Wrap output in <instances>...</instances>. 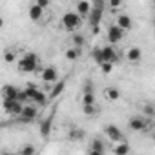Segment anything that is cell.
I'll return each mask as SVG.
<instances>
[{
    "label": "cell",
    "instance_id": "cell-35",
    "mask_svg": "<svg viewBox=\"0 0 155 155\" xmlns=\"http://www.w3.org/2000/svg\"><path fill=\"white\" fill-rule=\"evenodd\" d=\"M95 4H104V0H93Z\"/></svg>",
    "mask_w": 155,
    "mask_h": 155
},
{
    "label": "cell",
    "instance_id": "cell-26",
    "mask_svg": "<svg viewBox=\"0 0 155 155\" xmlns=\"http://www.w3.org/2000/svg\"><path fill=\"white\" fill-rule=\"evenodd\" d=\"M93 102H95L93 91H82V104H93Z\"/></svg>",
    "mask_w": 155,
    "mask_h": 155
},
{
    "label": "cell",
    "instance_id": "cell-28",
    "mask_svg": "<svg viewBox=\"0 0 155 155\" xmlns=\"http://www.w3.org/2000/svg\"><path fill=\"white\" fill-rule=\"evenodd\" d=\"M91 58H93L97 64H101V62H102V51H101V48H95V49L91 51Z\"/></svg>",
    "mask_w": 155,
    "mask_h": 155
},
{
    "label": "cell",
    "instance_id": "cell-7",
    "mask_svg": "<svg viewBox=\"0 0 155 155\" xmlns=\"http://www.w3.org/2000/svg\"><path fill=\"white\" fill-rule=\"evenodd\" d=\"M22 122H31L38 117V108L37 106H22V111L18 113Z\"/></svg>",
    "mask_w": 155,
    "mask_h": 155
},
{
    "label": "cell",
    "instance_id": "cell-32",
    "mask_svg": "<svg viewBox=\"0 0 155 155\" xmlns=\"http://www.w3.org/2000/svg\"><path fill=\"white\" fill-rule=\"evenodd\" d=\"M73 44H75L77 48H82V46H84V38H82V35H73Z\"/></svg>",
    "mask_w": 155,
    "mask_h": 155
},
{
    "label": "cell",
    "instance_id": "cell-23",
    "mask_svg": "<svg viewBox=\"0 0 155 155\" xmlns=\"http://www.w3.org/2000/svg\"><path fill=\"white\" fill-rule=\"evenodd\" d=\"M82 111H84V115H88V117H93L95 113H99V106L93 102V104H82Z\"/></svg>",
    "mask_w": 155,
    "mask_h": 155
},
{
    "label": "cell",
    "instance_id": "cell-12",
    "mask_svg": "<svg viewBox=\"0 0 155 155\" xmlns=\"http://www.w3.org/2000/svg\"><path fill=\"white\" fill-rule=\"evenodd\" d=\"M51 122H53V115H49L48 119H44L42 122H40V128H38V131H40V135L44 137V139H48L49 137V133H51Z\"/></svg>",
    "mask_w": 155,
    "mask_h": 155
},
{
    "label": "cell",
    "instance_id": "cell-8",
    "mask_svg": "<svg viewBox=\"0 0 155 155\" xmlns=\"http://www.w3.org/2000/svg\"><path fill=\"white\" fill-rule=\"evenodd\" d=\"M122 37H124V29L119 28L117 24H111V26L108 28V40H110V44H117V42H120Z\"/></svg>",
    "mask_w": 155,
    "mask_h": 155
},
{
    "label": "cell",
    "instance_id": "cell-25",
    "mask_svg": "<svg viewBox=\"0 0 155 155\" xmlns=\"http://www.w3.org/2000/svg\"><path fill=\"white\" fill-rule=\"evenodd\" d=\"M142 113H144V117H150V119H153V117H155V106H153L151 102L144 104V106H142Z\"/></svg>",
    "mask_w": 155,
    "mask_h": 155
},
{
    "label": "cell",
    "instance_id": "cell-21",
    "mask_svg": "<svg viewBox=\"0 0 155 155\" xmlns=\"http://www.w3.org/2000/svg\"><path fill=\"white\" fill-rule=\"evenodd\" d=\"M81 53H82V48H69L68 51H66V58L68 60H77V58H79L81 57Z\"/></svg>",
    "mask_w": 155,
    "mask_h": 155
},
{
    "label": "cell",
    "instance_id": "cell-16",
    "mask_svg": "<svg viewBox=\"0 0 155 155\" xmlns=\"http://www.w3.org/2000/svg\"><path fill=\"white\" fill-rule=\"evenodd\" d=\"M126 58H128L130 62H139V60L142 58V51H140V48H130V49L126 51Z\"/></svg>",
    "mask_w": 155,
    "mask_h": 155
},
{
    "label": "cell",
    "instance_id": "cell-24",
    "mask_svg": "<svg viewBox=\"0 0 155 155\" xmlns=\"http://www.w3.org/2000/svg\"><path fill=\"white\" fill-rule=\"evenodd\" d=\"M104 93H106V99H108V101H117V99L120 97V91H119L117 88H108Z\"/></svg>",
    "mask_w": 155,
    "mask_h": 155
},
{
    "label": "cell",
    "instance_id": "cell-10",
    "mask_svg": "<svg viewBox=\"0 0 155 155\" xmlns=\"http://www.w3.org/2000/svg\"><path fill=\"white\" fill-rule=\"evenodd\" d=\"M101 51H102V62L106 60V62H117V51H115V48H113V44H110V46H106V48H101Z\"/></svg>",
    "mask_w": 155,
    "mask_h": 155
},
{
    "label": "cell",
    "instance_id": "cell-11",
    "mask_svg": "<svg viewBox=\"0 0 155 155\" xmlns=\"http://www.w3.org/2000/svg\"><path fill=\"white\" fill-rule=\"evenodd\" d=\"M119 28H122L124 31H130L131 28H133V20H131V17L130 15H126V13H122V15H119V18H117V22H115Z\"/></svg>",
    "mask_w": 155,
    "mask_h": 155
},
{
    "label": "cell",
    "instance_id": "cell-22",
    "mask_svg": "<svg viewBox=\"0 0 155 155\" xmlns=\"http://www.w3.org/2000/svg\"><path fill=\"white\" fill-rule=\"evenodd\" d=\"M64 86H66V81H60V82H55V88L51 90V93H49V99H55V97H58L62 91H64Z\"/></svg>",
    "mask_w": 155,
    "mask_h": 155
},
{
    "label": "cell",
    "instance_id": "cell-17",
    "mask_svg": "<svg viewBox=\"0 0 155 155\" xmlns=\"http://www.w3.org/2000/svg\"><path fill=\"white\" fill-rule=\"evenodd\" d=\"M90 9H91V4L88 2V0H81V2H77V13H79L81 17H88Z\"/></svg>",
    "mask_w": 155,
    "mask_h": 155
},
{
    "label": "cell",
    "instance_id": "cell-19",
    "mask_svg": "<svg viewBox=\"0 0 155 155\" xmlns=\"http://www.w3.org/2000/svg\"><path fill=\"white\" fill-rule=\"evenodd\" d=\"M31 101L37 104V106H44L46 104V101H48V97H46V93L44 91H40L38 88L35 90V93H33V97H31Z\"/></svg>",
    "mask_w": 155,
    "mask_h": 155
},
{
    "label": "cell",
    "instance_id": "cell-33",
    "mask_svg": "<svg viewBox=\"0 0 155 155\" xmlns=\"http://www.w3.org/2000/svg\"><path fill=\"white\" fill-rule=\"evenodd\" d=\"M35 4H37L38 8H42V9H46V8L49 6V0H35Z\"/></svg>",
    "mask_w": 155,
    "mask_h": 155
},
{
    "label": "cell",
    "instance_id": "cell-34",
    "mask_svg": "<svg viewBox=\"0 0 155 155\" xmlns=\"http://www.w3.org/2000/svg\"><path fill=\"white\" fill-rule=\"evenodd\" d=\"M120 4H122V0H110V6H111V9L115 11V9H119L120 8Z\"/></svg>",
    "mask_w": 155,
    "mask_h": 155
},
{
    "label": "cell",
    "instance_id": "cell-20",
    "mask_svg": "<svg viewBox=\"0 0 155 155\" xmlns=\"http://www.w3.org/2000/svg\"><path fill=\"white\" fill-rule=\"evenodd\" d=\"M130 151H131V148H130V144L126 140H120V144H117L113 148V153H117V155H128Z\"/></svg>",
    "mask_w": 155,
    "mask_h": 155
},
{
    "label": "cell",
    "instance_id": "cell-9",
    "mask_svg": "<svg viewBox=\"0 0 155 155\" xmlns=\"http://www.w3.org/2000/svg\"><path fill=\"white\" fill-rule=\"evenodd\" d=\"M104 133H106V137H108L110 140H113V142H120V140H122V131H120L119 126H115V124H108V126L104 128Z\"/></svg>",
    "mask_w": 155,
    "mask_h": 155
},
{
    "label": "cell",
    "instance_id": "cell-13",
    "mask_svg": "<svg viewBox=\"0 0 155 155\" xmlns=\"http://www.w3.org/2000/svg\"><path fill=\"white\" fill-rule=\"evenodd\" d=\"M88 153H91V155H102V153H106V146H104V142L99 140V139H95V140L91 142Z\"/></svg>",
    "mask_w": 155,
    "mask_h": 155
},
{
    "label": "cell",
    "instance_id": "cell-30",
    "mask_svg": "<svg viewBox=\"0 0 155 155\" xmlns=\"http://www.w3.org/2000/svg\"><path fill=\"white\" fill-rule=\"evenodd\" d=\"M4 60L6 62H13L15 60V51L13 49H6L4 51Z\"/></svg>",
    "mask_w": 155,
    "mask_h": 155
},
{
    "label": "cell",
    "instance_id": "cell-36",
    "mask_svg": "<svg viewBox=\"0 0 155 155\" xmlns=\"http://www.w3.org/2000/svg\"><path fill=\"white\" fill-rule=\"evenodd\" d=\"M2 26H4V18H2V17H0V28H2Z\"/></svg>",
    "mask_w": 155,
    "mask_h": 155
},
{
    "label": "cell",
    "instance_id": "cell-1",
    "mask_svg": "<svg viewBox=\"0 0 155 155\" xmlns=\"http://www.w3.org/2000/svg\"><path fill=\"white\" fill-rule=\"evenodd\" d=\"M40 66V58L35 55V53H26L20 60H18V69L22 73H33L37 71Z\"/></svg>",
    "mask_w": 155,
    "mask_h": 155
},
{
    "label": "cell",
    "instance_id": "cell-29",
    "mask_svg": "<svg viewBox=\"0 0 155 155\" xmlns=\"http://www.w3.org/2000/svg\"><path fill=\"white\" fill-rule=\"evenodd\" d=\"M35 151H37L35 146H29V144H28V146H22V148L18 150V153H22V155H33Z\"/></svg>",
    "mask_w": 155,
    "mask_h": 155
},
{
    "label": "cell",
    "instance_id": "cell-2",
    "mask_svg": "<svg viewBox=\"0 0 155 155\" xmlns=\"http://www.w3.org/2000/svg\"><path fill=\"white\" fill-rule=\"evenodd\" d=\"M153 126V119L150 117H140V115H135L128 120V128L131 131H144V130H150Z\"/></svg>",
    "mask_w": 155,
    "mask_h": 155
},
{
    "label": "cell",
    "instance_id": "cell-3",
    "mask_svg": "<svg viewBox=\"0 0 155 155\" xmlns=\"http://www.w3.org/2000/svg\"><path fill=\"white\" fill-rule=\"evenodd\" d=\"M81 24H82V17H81L79 13L69 11V13H66V15L62 17V28H64L66 31H75V29H79Z\"/></svg>",
    "mask_w": 155,
    "mask_h": 155
},
{
    "label": "cell",
    "instance_id": "cell-27",
    "mask_svg": "<svg viewBox=\"0 0 155 155\" xmlns=\"http://www.w3.org/2000/svg\"><path fill=\"white\" fill-rule=\"evenodd\" d=\"M99 66H101V71H102L104 75L111 73V69H113V62H106V60H104V62H101Z\"/></svg>",
    "mask_w": 155,
    "mask_h": 155
},
{
    "label": "cell",
    "instance_id": "cell-14",
    "mask_svg": "<svg viewBox=\"0 0 155 155\" xmlns=\"http://www.w3.org/2000/svg\"><path fill=\"white\" fill-rule=\"evenodd\" d=\"M84 137H86V131L82 128H77V126H73L69 130V133H68V139L69 140H82Z\"/></svg>",
    "mask_w": 155,
    "mask_h": 155
},
{
    "label": "cell",
    "instance_id": "cell-5",
    "mask_svg": "<svg viewBox=\"0 0 155 155\" xmlns=\"http://www.w3.org/2000/svg\"><path fill=\"white\" fill-rule=\"evenodd\" d=\"M2 106H4V111L6 113H9V115H18L20 111H22V102L20 101H17V99H4V102H2Z\"/></svg>",
    "mask_w": 155,
    "mask_h": 155
},
{
    "label": "cell",
    "instance_id": "cell-15",
    "mask_svg": "<svg viewBox=\"0 0 155 155\" xmlns=\"http://www.w3.org/2000/svg\"><path fill=\"white\" fill-rule=\"evenodd\" d=\"M28 15H29V18H31L33 22H38V20L42 18V15H44V9H42V8H38L37 4H33V6L28 9Z\"/></svg>",
    "mask_w": 155,
    "mask_h": 155
},
{
    "label": "cell",
    "instance_id": "cell-18",
    "mask_svg": "<svg viewBox=\"0 0 155 155\" xmlns=\"http://www.w3.org/2000/svg\"><path fill=\"white\" fill-rule=\"evenodd\" d=\"M0 93H2V99H17V95H18V90L15 88V86H4L2 88V91H0Z\"/></svg>",
    "mask_w": 155,
    "mask_h": 155
},
{
    "label": "cell",
    "instance_id": "cell-4",
    "mask_svg": "<svg viewBox=\"0 0 155 155\" xmlns=\"http://www.w3.org/2000/svg\"><path fill=\"white\" fill-rule=\"evenodd\" d=\"M102 13H104V4H95L91 9H90V26H91V31L93 33H99V24H101V18H102Z\"/></svg>",
    "mask_w": 155,
    "mask_h": 155
},
{
    "label": "cell",
    "instance_id": "cell-31",
    "mask_svg": "<svg viewBox=\"0 0 155 155\" xmlns=\"http://www.w3.org/2000/svg\"><path fill=\"white\" fill-rule=\"evenodd\" d=\"M35 90H37L35 86H28L26 90H22V91H24V95H26V101H31V97H33V93H35Z\"/></svg>",
    "mask_w": 155,
    "mask_h": 155
},
{
    "label": "cell",
    "instance_id": "cell-6",
    "mask_svg": "<svg viewBox=\"0 0 155 155\" xmlns=\"http://www.w3.org/2000/svg\"><path fill=\"white\" fill-rule=\"evenodd\" d=\"M40 79H42V82H46V84H55V82L58 81L57 68H53V66H46V68L42 69V73H40Z\"/></svg>",
    "mask_w": 155,
    "mask_h": 155
}]
</instances>
